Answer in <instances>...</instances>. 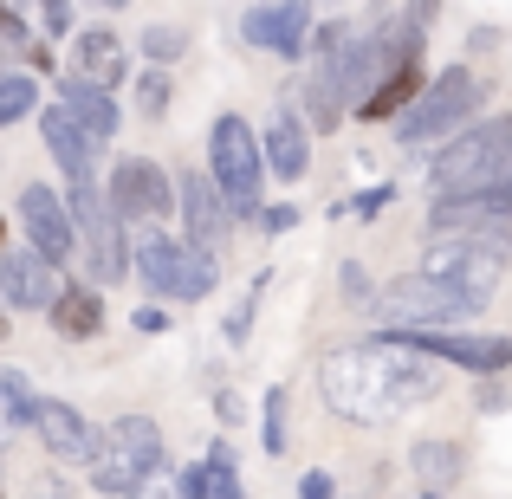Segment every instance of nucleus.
I'll return each mask as SVG.
<instances>
[{"label":"nucleus","instance_id":"nucleus-44","mask_svg":"<svg viewBox=\"0 0 512 499\" xmlns=\"http://www.w3.org/2000/svg\"><path fill=\"white\" fill-rule=\"evenodd\" d=\"M0 240H7V221H0Z\"/></svg>","mask_w":512,"mask_h":499},{"label":"nucleus","instance_id":"nucleus-19","mask_svg":"<svg viewBox=\"0 0 512 499\" xmlns=\"http://www.w3.org/2000/svg\"><path fill=\"white\" fill-rule=\"evenodd\" d=\"M59 104L72 111V124L85 130L98 150H111L117 143V130H124V111H117V91H104V85H91V78H78V72H65L59 78Z\"/></svg>","mask_w":512,"mask_h":499},{"label":"nucleus","instance_id":"nucleus-38","mask_svg":"<svg viewBox=\"0 0 512 499\" xmlns=\"http://www.w3.org/2000/svg\"><path fill=\"white\" fill-rule=\"evenodd\" d=\"M130 325H137L143 337H163V331H169V312H163V299H156V305H137V318H130Z\"/></svg>","mask_w":512,"mask_h":499},{"label":"nucleus","instance_id":"nucleus-17","mask_svg":"<svg viewBox=\"0 0 512 499\" xmlns=\"http://www.w3.org/2000/svg\"><path fill=\"white\" fill-rule=\"evenodd\" d=\"M59 266L39 260L33 247H7L0 253V305H13V312H46L52 299H59Z\"/></svg>","mask_w":512,"mask_h":499},{"label":"nucleus","instance_id":"nucleus-39","mask_svg":"<svg viewBox=\"0 0 512 499\" xmlns=\"http://www.w3.org/2000/svg\"><path fill=\"white\" fill-rule=\"evenodd\" d=\"M338 292H344V299H376V292H370V279H363V266H357V260H350L344 273H338Z\"/></svg>","mask_w":512,"mask_h":499},{"label":"nucleus","instance_id":"nucleus-6","mask_svg":"<svg viewBox=\"0 0 512 499\" xmlns=\"http://www.w3.org/2000/svg\"><path fill=\"white\" fill-rule=\"evenodd\" d=\"M169 467V448H163V428L150 415H117L111 428H98V454H91V493L104 499H130L143 480Z\"/></svg>","mask_w":512,"mask_h":499},{"label":"nucleus","instance_id":"nucleus-32","mask_svg":"<svg viewBox=\"0 0 512 499\" xmlns=\"http://www.w3.org/2000/svg\"><path fill=\"white\" fill-rule=\"evenodd\" d=\"M39 33L46 39L78 33V0H39Z\"/></svg>","mask_w":512,"mask_h":499},{"label":"nucleus","instance_id":"nucleus-5","mask_svg":"<svg viewBox=\"0 0 512 499\" xmlns=\"http://www.w3.org/2000/svg\"><path fill=\"white\" fill-rule=\"evenodd\" d=\"M208 175L227 195L234 221H260V208H266V150H260V130L240 111H221L208 124Z\"/></svg>","mask_w":512,"mask_h":499},{"label":"nucleus","instance_id":"nucleus-9","mask_svg":"<svg viewBox=\"0 0 512 499\" xmlns=\"http://www.w3.org/2000/svg\"><path fill=\"white\" fill-rule=\"evenodd\" d=\"M428 234L474 240L487 253H512V175L487 188H448L428 201Z\"/></svg>","mask_w":512,"mask_h":499},{"label":"nucleus","instance_id":"nucleus-27","mask_svg":"<svg viewBox=\"0 0 512 499\" xmlns=\"http://www.w3.org/2000/svg\"><path fill=\"white\" fill-rule=\"evenodd\" d=\"M286 415H292V389L273 383V389H266V402H260V448L266 454H286L292 448V422H286Z\"/></svg>","mask_w":512,"mask_h":499},{"label":"nucleus","instance_id":"nucleus-3","mask_svg":"<svg viewBox=\"0 0 512 499\" xmlns=\"http://www.w3.org/2000/svg\"><path fill=\"white\" fill-rule=\"evenodd\" d=\"M130 273L143 279V292L163 305H201L214 286H221V260L214 247H195L182 234H163V227H143L137 247H130Z\"/></svg>","mask_w":512,"mask_h":499},{"label":"nucleus","instance_id":"nucleus-14","mask_svg":"<svg viewBox=\"0 0 512 499\" xmlns=\"http://www.w3.org/2000/svg\"><path fill=\"white\" fill-rule=\"evenodd\" d=\"M312 26H318L312 0H260V7L240 13V39L273 52V59H292V65L312 52Z\"/></svg>","mask_w":512,"mask_h":499},{"label":"nucleus","instance_id":"nucleus-22","mask_svg":"<svg viewBox=\"0 0 512 499\" xmlns=\"http://www.w3.org/2000/svg\"><path fill=\"white\" fill-rule=\"evenodd\" d=\"M299 117H305L312 130H344L350 91H344L338 59H312V65H305V78H299Z\"/></svg>","mask_w":512,"mask_h":499},{"label":"nucleus","instance_id":"nucleus-40","mask_svg":"<svg viewBox=\"0 0 512 499\" xmlns=\"http://www.w3.org/2000/svg\"><path fill=\"white\" fill-rule=\"evenodd\" d=\"M130 499H175V474H169V467H156V474L143 480V487L130 493Z\"/></svg>","mask_w":512,"mask_h":499},{"label":"nucleus","instance_id":"nucleus-20","mask_svg":"<svg viewBox=\"0 0 512 499\" xmlns=\"http://www.w3.org/2000/svg\"><path fill=\"white\" fill-rule=\"evenodd\" d=\"M72 72L91 78V85H104V91H117L130 78L124 33H117V26H78V33H72Z\"/></svg>","mask_w":512,"mask_h":499},{"label":"nucleus","instance_id":"nucleus-11","mask_svg":"<svg viewBox=\"0 0 512 499\" xmlns=\"http://www.w3.org/2000/svg\"><path fill=\"white\" fill-rule=\"evenodd\" d=\"M383 331H428V325H467V305L454 292H441L428 273H396L383 292L370 299Z\"/></svg>","mask_w":512,"mask_h":499},{"label":"nucleus","instance_id":"nucleus-21","mask_svg":"<svg viewBox=\"0 0 512 499\" xmlns=\"http://www.w3.org/2000/svg\"><path fill=\"white\" fill-rule=\"evenodd\" d=\"M260 150L273 182H305L312 175V124L299 111H273V124L260 130Z\"/></svg>","mask_w":512,"mask_h":499},{"label":"nucleus","instance_id":"nucleus-28","mask_svg":"<svg viewBox=\"0 0 512 499\" xmlns=\"http://www.w3.org/2000/svg\"><path fill=\"white\" fill-rule=\"evenodd\" d=\"M169 104H175V78H169V65H143V72H137V117H143V124H163Z\"/></svg>","mask_w":512,"mask_h":499},{"label":"nucleus","instance_id":"nucleus-16","mask_svg":"<svg viewBox=\"0 0 512 499\" xmlns=\"http://www.w3.org/2000/svg\"><path fill=\"white\" fill-rule=\"evenodd\" d=\"M33 435L59 467H91V454H98V428L85 422V409H72V402H59V396H39Z\"/></svg>","mask_w":512,"mask_h":499},{"label":"nucleus","instance_id":"nucleus-35","mask_svg":"<svg viewBox=\"0 0 512 499\" xmlns=\"http://www.w3.org/2000/svg\"><path fill=\"white\" fill-rule=\"evenodd\" d=\"M389 201H396V188H389V182H376V188H363V195H357V201H350V221H376V214H383V208H389Z\"/></svg>","mask_w":512,"mask_h":499},{"label":"nucleus","instance_id":"nucleus-8","mask_svg":"<svg viewBox=\"0 0 512 499\" xmlns=\"http://www.w3.org/2000/svg\"><path fill=\"white\" fill-rule=\"evenodd\" d=\"M65 208L78 221V253H85L91 286H117L130 279V221H117V208L104 201V182H65Z\"/></svg>","mask_w":512,"mask_h":499},{"label":"nucleus","instance_id":"nucleus-10","mask_svg":"<svg viewBox=\"0 0 512 499\" xmlns=\"http://www.w3.org/2000/svg\"><path fill=\"white\" fill-rule=\"evenodd\" d=\"M104 201L130 227H163L175 221V175L156 156H117V169L104 175Z\"/></svg>","mask_w":512,"mask_h":499},{"label":"nucleus","instance_id":"nucleus-33","mask_svg":"<svg viewBox=\"0 0 512 499\" xmlns=\"http://www.w3.org/2000/svg\"><path fill=\"white\" fill-rule=\"evenodd\" d=\"M208 493H214V467L208 461H195V467L175 474V499H208Z\"/></svg>","mask_w":512,"mask_h":499},{"label":"nucleus","instance_id":"nucleus-7","mask_svg":"<svg viewBox=\"0 0 512 499\" xmlns=\"http://www.w3.org/2000/svg\"><path fill=\"white\" fill-rule=\"evenodd\" d=\"M415 273H428L441 292H454V299L467 305V318H480L493 299H500V286H506V253H487V247L454 240V234H428Z\"/></svg>","mask_w":512,"mask_h":499},{"label":"nucleus","instance_id":"nucleus-41","mask_svg":"<svg viewBox=\"0 0 512 499\" xmlns=\"http://www.w3.org/2000/svg\"><path fill=\"white\" fill-rule=\"evenodd\" d=\"M247 331H253V305H234L227 312V344H247Z\"/></svg>","mask_w":512,"mask_h":499},{"label":"nucleus","instance_id":"nucleus-23","mask_svg":"<svg viewBox=\"0 0 512 499\" xmlns=\"http://www.w3.org/2000/svg\"><path fill=\"white\" fill-rule=\"evenodd\" d=\"M46 318H52V331H59L65 344H91V337L104 331V292L91 286V279H65L59 299L46 305Z\"/></svg>","mask_w":512,"mask_h":499},{"label":"nucleus","instance_id":"nucleus-43","mask_svg":"<svg viewBox=\"0 0 512 499\" xmlns=\"http://www.w3.org/2000/svg\"><path fill=\"white\" fill-rule=\"evenodd\" d=\"M26 65H33V78L59 72V65H52V52H46V39H33V46H26Z\"/></svg>","mask_w":512,"mask_h":499},{"label":"nucleus","instance_id":"nucleus-36","mask_svg":"<svg viewBox=\"0 0 512 499\" xmlns=\"http://www.w3.org/2000/svg\"><path fill=\"white\" fill-rule=\"evenodd\" d=\"M299 227V208L292 201H273V208H260V234H292Z\"/></svg>","mask_w":512,"mask_h":499},{"label":"nucleus","instance_id":"nucleus-24","mask_svg":"<svg viewBox=\"0 0 512 499\" xmlns=\"http://www.w3.org/2000/svg\"><path fill=\"white\" fill-rule=\"evenodd\" d=\"M422 85H428L422 59H409V65H396L389 78H376V85L363 91V104H357L350 117H357V124H396V117L415 104V91H422Z\"/></svg>","mask_w":512,"mask_h":499},{"label":"nucleus","instance_id":"nucleus-45","mask_svg":"<svg viewBox=\"0 0 512 499\" xmlns=\"http://www.w3.org/2000/svg\"><path fill=\"white\" fill-rule=\"evenodd\" d=\"M422 499H441V493H422Z\"/></svg>","mask_w":512,"mask_h":499},{"label":"nucleus","instance_id":"nucleus-26","mask_svg":"<svg viewBox=\"0 0 512 499\" xmlns=\"http://www.w3.org/2000/svg\"><path fill=\"white\" fill-rule=\"evenodd\" d=\"M26 117H39V78L33 72H0V130L26 124Z\"/></svg>","mask_w":512,"mask_h":499},{"label":"nucleus","instance_id":"nucleus-13","mask_svg":"<svg viewBox=\"0 0 512 499\" xmlns=\"http://www.w3.org/2000/svg\"><path fill=\"white\" fill-rule=\"evenodd\" d=\"M13 221H20L26 247H33L39 260L72 266V253H78V221H72V208H65L59 188L26 182V188H20V201H13Z\"/></svg>","mask_w":512,"mask_h":499},{"label":"nucleus","instance_id":"nucleus-12","mask_svg":"<svg viewBox=\"0 0 512 499\" xmlns=\"http://www.w3.org/2000/svg\"><path fill=\"white\" fill-rule=\"evenodd\" d=\"M383 331V325H376ZM402 344H415L422 357L448 363V370H467V376H506L512 370V337L500 331H467V325H428V331H396Z\"/></svg>","mask_w":512,"mask_h":499},{"label":"nucleus","instance_id":"nucleus-37","mask_svg":"<svg viewBox=\"0 0 512 499\" xmlns=\"http://www.w3.org/2000/svg\"><path fill=\"white\" fill-rule=\"evenodd\" d=\"M299 499H338V474H325V467L299 474Z\"/></svg>","mask_w":512,"mask_h":499},{"label":"nucleus","instance_id":"nucleus-25","mask_svg":"<svg viewBox=\"0 0 512 499\" xmlns=\"http://www.w3.org/2000/svg\"><path fill=\"white\" fill-rule=\"evenodd\" d=\"M461 467H467V454L454 448V441H441V435L409 441V474L422 480V493H448L454 480H461Z\"/></svg>","mask_w":512,"mask_h":499},{"label":"nucleus","instance_id":"nucleus-34","mask_svg":"<svg viewBox=\"0 0 512 499\" xmlns=\"http://www.w3.org/2000/svg\"><path fill=\"white\" fill-rule=\"evenodd\" d=\"M0 46H7V52H26V46H33V33H26V20H20V7H13V0H0Z\"/></svg>","mask_w":512,"mask_h":499},{"label":"nucleus","instance_id":"nucleus-1","mask_svg":"<svg viewBox=\"0 0 512 499\" xmlns=\"http://www.w3.org/2000/svg\"><path fill=\"white\" fill-rule=\"evenodd\" d=\"M441 370L448 363L422 357L415 344H402L396 331H370L357 344L325 350L318 363V396L338 422H363V428H383L402 422L409 409L441 396Z\"/></svg>","mask_w":512,"mask_h":499},{"label":"nucleus","instance_id":"nucleus-29","mask_svg":"<svg viewBox=\"0 0 512 499\" xmlns=\"http://www.w3.org/2000/svg\"><path fill=\"white\" fill-rule=\"evenodd\" d=\"M0 409H7L13 428L39 422V396H33V383H26V370H0Z\"/></svg>","mask_w":512,"mask_h":499},{"label":"nucleus","instance_id":"nucleus-31","mask_svg":"<svg viewBox=\"0 0 512 499\" xmlns=\"http://www.w3.org/2000/svg\"><path fill=\"white\" fill-rule=\"evenodd\" d=\"M208 467H214V493L208 499H247V487H240V467H234V448H227V441H214V448H208Z\"/></svg>","mask_w":512,"mask_h":499},{"label":"nucleus","instance_id":"nucleus-2","mask_svg":"<svg viewBox=\"0 0 512 499\" xmlns=\"http://www.w3.org/2000/svg\"><path fill=\"white\" fill-rule=\"evenodd\" d=\"M487 104H493V85L474 65H441V72L415 91L409 111L396 117V143L402 150H435L454 130H467L474 117H487Z\"/></svg>","mask_w":512,"mask_h":499},{"label":"nucleus","instance_id":"nucleus-42","mask_svg":"<svg viewBox=\"0 0 512 499\" xmlns=\"http://www.w3.org/2000/svg\"><path fill=\"white\" fill-rule=\"evenodd\" d=\"M480 409H506V389H500V376H480Z\"/></svg>","mask_w":512,"mask_h":499},{"label":"nucleus","instance_id":"nucleus-15","mask_svg":"<svg viewBox=\"0 0 512 499\" xmlns=\"http://www.w3.org/2000/svg\"><path fill=\"white\" fill-rule=\"evenodd\" d=\"M175 221H182V240H195V247H227V234H234V208H227V195L214 188L208 169H182L175 175Z\"/></svg>","mask_w":512,"mask_h":499},{"label":"nucleus","instance_id":"nucleus-30","mask_svg":"<svg viewBox=\"0 0 512 499\" xmlns=\"http://www.w3.org/2000/svg\"><path fill=\"white\" fill-rule=\"evenodd\" d=\"M188 52L182 26H143V65H175Z\"/></svg>","mask_w":512,"mask_h":499},{"label":"nucleus","instance_id":"nucleus-4","mask_svg":"<svg viewBox=\"0 0 512 499\" xmlns=\"http://www.w3.org/2000/svg\"><path fill=\"white\" fill-rule=\"evenodd\" d=\"M512 175V111L500 117H474L467 130H454L448 143H435L428 156V195L448 188H487Z\"/></svg>","mask_w":512,"mask_h":499},{"label":"nucleus","instance_id":"nucleus-18","mask_svg":"<svg viewBox=\"0 0 512 499\" xmlns=\"http://www.w3.org/2000/svg\"><path fill=\"white\" fill-rule=\"evenodd\" d=\"M33 124H39V137H46V156L65 169V182H98V156H104V150H98V143H91L85 130L72 124V111H65L59 98L39 104Z\"/></svg>","mask_w":512,"mask_h":499}]
</instances>
